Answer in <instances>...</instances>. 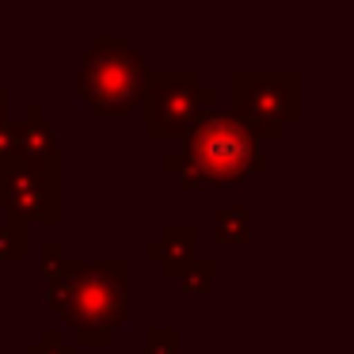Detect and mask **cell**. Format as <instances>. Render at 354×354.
<instances>
[{
  "mask_svg": "<svg viewBox=\"0 0 354 354\" xmlns=\"http://www.w3.org/2000/svg\"><path fill=\"white\" fill-rule=\"evenodd\" d=\"M16 156L27 164H57V126L46 118L42 103H27L19 118Z\"/></svg>",
  "mask_w": 354,
  "mask_h": 354,
  "instance_id": "7",
  "label": "cell"
},
{
  "mask_svg": "<svg viewBox=\"0 0 354 354\" xmlns=\"http://www.w3.org/2000/svg\"><path fill=\"white\" fill-rule=\"evenodd\" d=\"M0 214L16 221H62V176L57 164H27L19 156L0 160Z\"/></svg>",
  "mask_w": 354,
  "mask_h": 354,
  "instance_id": "6",
  "label": "cell"
},
{
  "mask_svg": "<svg viewBox=\"0 0 354 354\" xmlns=\"http://www.w3.org/2000/svg\"><path fill=\"white\" fill-rule=\"evenodd\" d=\"M214 236L221 244H248V236H252V209L248 206H221L214 214Z\"/></svg>",
  "mask_w": 354,
  "mask_h": 354,
  "instance_id": "9",
  "label": "cell"
},
{
  "mask_svg": "<svg viewBox=\"0 0 354 354\" xmlns=\"http://www.w3.org/2000/svg\"><path fill=\"white\" fill-rule=\"evenodd\" d=\"M232 111L263 141L286 138L301 118V73L297 69H236L232 73Z\"/></svg>",
  "mask_w": 354,
  "mask_h": 354,
  "instance_id": "4",
  "label": "cell"
},
{
  "mask_svg": "<svg viewBox=\"0 0 354 354\" xmlns=\"http://www.w3.org/2000/svg\"><path fill=\"white\" fill-rule=\"evenodd\" d=\"M145 354H183V331L179 328H149Z\"/></svg>",
  "mask_w": 354,
  "mask_h": 354,
  "instance_id": "12",
  "label": "cell"
},
{
  "mask_svg": "<svg viewBox=\"0 0 354 354\" xmlns=\"http://www.w3.org/2000/svg\"><path fill=\"white\" fill-rule=\"evenodd\" d=\"M8 100H12V95H8V88L0 84V118H8Z\"/></svg>",
  "mask_w": 354,
  "mask_h": 354,
  "instance_id": "15",
  "label": "cell"
},
{
  "mask_svg": "<svg viewBox=\"0 0 354 354\" xmlns=\"http://www.w3.org/2000/svg\"><path fill=\"white\" fill-rule=\"evenodd\" d=\"M16 138H19V126L12 118H0V160L16 156Z\"/></svg>",
  "mask_w": 354,
  "mask_h": 354,
  "instance_id": "14",
  "label": "cell"
},
{
  "mask_svg": "<svg viewBox=\"0 0 354 354\" xmlns=\"http://www.w3.org/2000/svg\"><path fill=\"white\" fill-rule=\"evenodd\" d=\"M194 244H198L194 225H164L160 236L145 248V259H153L164 278H179V270L194 259Z\"/></svg>",
  "mask_w": 354,
  "mask_h": 354,
  "instance_id": "8",
  "label": "cell"
},
{
  "mask_svg": "<svg viewBox=\"0 0 354 354\" xmlns=\"http://www.w3.org/2000/svg\"><path fill=\"white\" fill-rule=\"evenodd\" d=\"M27 255V225L16 217L0 221V263H19Z\"/></svg>",
  "mask_w": 354,
  "mask_h": 354,
  "instance_id": "11",
  "label": "cell"
},
{
  "mask_svg": "<svg viewBox=\"0 0 354 354\" xmlns=\"http://www.w3.org/2000/svg\"><path fill=\"white\" fill-rule=\"evenodd\" d=\"M214 278H217V259H198V255H194V259L179 270L176 282L187 297H206V293L214 290Z\"/></svg>",
  "mask_w": 354,
  "mask_h": 354,
  "instance_id": "10",
  "label": "cell"
},
{
  "mask_svg": "<svg viewBox=\"0 0 354 354\" xmlns=\"http://www.w3.org/2000/svg\"><path fill=\"white\" fill-rule=\"evenodd\" d=\"M217 103V92L202 84L194 69H149L145 84V138H183L191 122Z\"/></svg>",
  "mask_w": 354,
  "mask_h": 354,
  "instance_id": "5",
  "label": "cell"
},
{
  "mask_svg": "<svg viewBox=\"0 0 354 354\" xmlns=\"http://www.w3.org/2000/svg\"><path fill=\"white\" fill-rule=\"evenodd\" d=\"M149 62L122 39L95 35L77 69V92L95 115H126L145 100Z\"/></svg>",
  "mask_w": 354,
  "mask_h": 354,
  "instance_id": "3",
  "label": "cell"
},
{
  "mask_svg": "<svg viewBox=\"0 0 354 354\" xmlns=\"http://www.w3.org/2000/svg\"><path fill=\"white\" fill-rule=\"evenodd\" d=\"M39 335L42 339H39V343H31V346H24V354H77V346L65 343L57 328H42Z\"/></svg>",
  "mask_w": 354,
  "mask_h": 354,
  "instance_id": "13",
  "label": "cell"
},
{
  "mask_svg": "<svg viewBox=\"0 0 354 354\" xmlns=\"http://www.w3.org/2000/svg\"><path fill=\"white\" fill-rule=\"evenodd\" d=\"M46 308L57 313L80 346H111L130 320V263L65 259L54 240L42 244Z\"/></svg>",
  "mask_w": 354,
  "mask_h": 354,
  "instance_id": "1",
  "label": "cell"
},
{
  "mask_svg": "<svg viewBox=\"0 0 354 354\" xmlns=\"http://www.w3.org/2000/svg\"><path fill=\"white\" fill-rule=\"evenodd\" d=\"M183 164L191 168L198 191H232L252 187L255 176L270 171L267 141L232 107H206L183 133Z\"/></svg>",
  "mask_w": 354,
  "mask_h": 354,
  "instance_id": "2",
  "label": "cell"
}]
</instances>
